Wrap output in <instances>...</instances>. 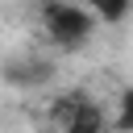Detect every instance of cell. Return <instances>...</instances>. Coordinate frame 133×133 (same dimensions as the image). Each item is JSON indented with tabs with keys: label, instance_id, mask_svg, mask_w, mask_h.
<instances>
[{
	"label": "cell",
	"instance_id": "2",
	"mask_svg": "<svg viewBox=\"0 0 133 133\" xmlns=\"http://www.w3.org/2000/svg\"><path fill=\"white\" fill-rule=\"evenodd\" d=\"M50 125H54V133H108L112 129L100 100H91L83 87H71L50 104Z\"/></svg>",
	"mask_w": 133,
	"mask_h": 133
},
{
	"label": "cell",
	"instance_id": "4",
	"mask_svg": "<svg viewBox=\"0 0 133 133\" xmlns=\"http://www.w3.org/2000/svg\"><path fill=\"white\" fill-rule=\"evenodd\" d=\"M79 4H87V8L100 17V25H121V21H129V12H133V0H79Z\"/></svg>",
	"mask_w": 133,
	"mask_h": 133
},
{
	"label": "cell",
	"instance_id": "5",
	"mask_svg": "<svg viewBox=\"0 0 133 133\" xmlns=\"http://www.w3.org/2000/svg\"><path fill=\"white\" fill-rule=\"evenodd\" d=\"M112 129H116V133H133V87L121 91V100H116V116H112Z\"/></svg>",
	"mask_w": 133,
	"mask_h": 133
},
{
	"label": "cell",
	"instance_id": "1",
	"mask_svg": "<svg viewBox=\"0 0 133 133\" xmlns=\"http://www.w3.org/2000/svg\"><path fill=\"white\" fill-rule=\"evenodd\" d=\"M37 21H42L46 42L58 54H79L96 37V25H100V17L87 4H79V0H42Z\"/></svg>",
	"mask_w": 133,
	"mask_h": 133
},
{
	"label": "cell",
	"instance_id": "3",
	"mask_svg": "<svg viewBox=\"0 0 133 133\" xmlns=\"http://www.w3.org/2000/svg\"><path fill=\"white\" fill-rule=\"evenodd\" d=\"M54 75H58V66H54V58H46V54H17V58H8V62L0 66V79H4L8 87H17V91H37V87H46Z\"/></svg>",
	"mask_w": 133,
	"mask_h": 133
}]
</instances>
